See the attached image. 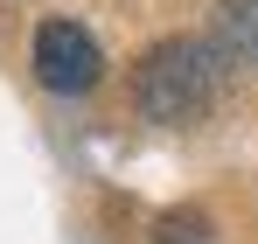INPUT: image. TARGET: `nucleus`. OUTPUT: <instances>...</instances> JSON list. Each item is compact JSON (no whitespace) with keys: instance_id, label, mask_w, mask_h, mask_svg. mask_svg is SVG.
I'll use <instances>...</instances> for the list:
<instances>
[{"instance_id":"obj_2","label":"nucleus","mask_w":258,"mask_h":244,"mask_svg":"<svg viewBox=\"0 0 258 244\" xmlns=\"http://www.w3.org/2000/svg\"><path fill=\"white\" fill-rule=\"evenodd\" d=\"M35 77H42V91H56V98H84L91 84L105 77L98 35L77 28V21H42V28H35Z\"/></svg>"},{"instance_id":"obj_1","label":"nucleus","mask_w":258,"mask_h":244,"mask_svg":"<svg viewBox=\"0 0 258 244\" xmlns=\"http://www.w3.org/2000/svg\"><path fill=\"white\" fill-rule=\"evenodd\" d=\"M223 49L203 35H174V42H154L133 70V105L147 112L154 126H188L203 119L223 91Z\"/></svg>"},{"instance_id":"obj_3","label":"nucleus","mask_w":258,"mask_h":244,"mask_svg":"<svg viewBox=\"0 0 258 244\" xmlns=\"http://www.w3.org/2000/svg\"><path fill=\"white\" fill-rule=\"evenodd\" d=\"M223 42L258 63V0H223Z\"/></svg>"},{"instance_id":"obj_4","label":"nucleus","mask_w":258,"mask_h":244,"mask_svg":"<svg viewBox=\"0 0 258 244\" xmlns=\"http://www.w3.org/2000/svg\"><path fill=\"white\" fill-rule=\"evenodd\" d=\"M154 244H216V237H210V216L203 209H174V216H161Z\"/></svg>"}]
</instances>
